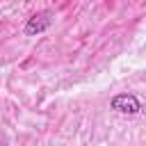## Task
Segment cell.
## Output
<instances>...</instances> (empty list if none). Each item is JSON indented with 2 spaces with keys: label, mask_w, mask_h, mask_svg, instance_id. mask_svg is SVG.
Masks as SVG:
<instances>
[{
  "label": "cell",
  "mask_w": 146,
  "mask_h": 146,
  "mask_svg": "<svg viewBox=\"0 0 146 146\" xmlns=\"http://www.w3.org/2000/svg\"><path fill=\"white\" fill-rule=\"evenodd\" d=\"M52 21H55V14H52L50 9H41V11H36L34 16H30V18H27V23H25L23 32H25L27 36H36V34L46 32V30L52 25Z\"/></svg>",
  "instance_id": "obj_1"
},
{
  "label": "cell",
  "mask_w": 146,
  "mask_h": 146,
  "mask_svg": "<svg viewBox=\"0 0 146 146\" xmlns=\"http://www.w3.org/2000/svg\"><path fill=\"white\" fill-rule=\"evenodd\" d=\"M110 107L119 114H137L141 110L139 105V98L132 96V94H116L112 100H110Z\"/></svg>",
  "instance_id": "obj_2"
}]
</instances>
